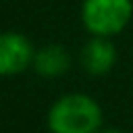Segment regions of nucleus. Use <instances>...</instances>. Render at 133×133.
Here are the masks:
<instances>
[{"label":"nucleus","mask_w":133,"mask_h":133,"mask_svg":"<svg viewBox=\"0 0 133 133\" xmlns=\"http://www.w3.org/2000/svg\"><path fill=\"white\" fill-rule=\"evenodd\" d=\"M46 123L50 133H98L104 125V112L89 94L69 91L52 102Z\"/></svg>","instance_id":"obj_1"},{"label":"nucleus","mask_w":133,"mask_h":133,"mask_svg":"<svg viewBox=\"0 0 133 133\" xmlns=\"http://www.w3.org/2000/svg\"><path fill=\"white\" fill-rule=\"evenodd\" d=\"M133 0H83L81 23L89 35L114 37L129 25Z\"/></svg>","instance_id":"obj_2"},{"label":"nucleus","mask_w":133,"mask_h":133,"mask_svg":"<svg viewBox=\"0 0 133 133\" xmlns=\"http://www.w3.org/2000/svg\"><path fill=\"white\" fill-rule=\"evenodd\" d=\"M35 48L19 31L0 33V77H15L31 69Z\"/></svg>","instance_id":"obj_3"},{"label":"nucleus","mask_w":133,"mask_h":133,"mask_svg":"<svg viewBox=\"0 0 133 133\" xmlns=\"http://www.w3.org/2000/svg\"><path fill=\"white\" fill-rule=\"evenodd\" d=\"M112 37H100V35H89V39L83 44L79 52V62L81 69L91 75V77H102L112 71L116 64V48L110 42Z\"/></svg>","instance_id":"obj_4"},{"label":"nucleus","mask_w":133,"mask_h":133,"mask_svg":"<svg viewBox=\"0 0 133 133\" xmlns=\"http://www.w3.org/2000/svg\"><path fill=\"white\" fill-rule=\"evenodd\" d=\"M31 69L44 79H58L71 69V54L60 44H46L35 50Z\"/></svg>","instance_id":"obj_5"},{"label":"nucleus","mask_w":133,"mask_h":133,"mask_svg":"<svg viewBox=\"0 0 133 133\" xmlns=\"http://www.w3.org/2000/svg\"><path fill=\"white\" fill-rule=\"evenodd\" d=\"M98 133H125L123 129H118V127H102Z\"/></svg>","instance_id":"obj_6"}]
</instances>
